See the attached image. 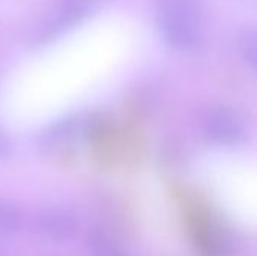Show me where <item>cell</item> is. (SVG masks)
<instances>
[{
    "instance_id": "obj_4",
    "label": "cell",
    "mask_w": 257,
    "mask_h": 256,
    "mask_svg": "<svg viewBox=\"0 0 257 256\" xmlns=\"http://www.w3.org/2000/svg\"><path fill=\"white\" fill-rule=\"evenodd\" d=\"M23 229V216L20 210L11 204L0 202V234L17 235Z\"/></svg>"
},
{
    "instance_id": "obj_2",
    "label": "cell",
    "mask_w": 257,
    "mask_h": 256,
    "mask_svg": "<svg viewBox=\"0 0 257 256\" xmlns=\"http://www.w3.org/2000/svg\"><path fill=\"white\" fill-rule=\"evenodd\" d=\"M203 131L209 140L223 146L238 145L244 136V124L236 112L227 107H212L203 118Z\"/></svg>"
},
{
    "instance_id": "obj_3",
    "label": "cell",
    "mask_w": 257,
    "mask_h": 256,
    "mask_svg": "<svg viewBox=\"0 0 257 256\" xmlns=\"http://www.w3.org/2000/svg\"><path fill=\"white\" fill-rule=\"evenodd\" d=\"M33 232L44 241L65 244L78 234V222L74 214L65 210L51 208L36 214L32 223Z\"/></svg>"
},
{
    "instance_id": "obj_1",
    "label": "cell",
    "mask_w": 257,
    "mask_h": 256,
    "mask_svg": "<svg viewBox=\"0 0 257 256\" xmlns=\"http://www.w3.org/2000/svg\"><path fill=\"white\" fill-rule=\"evenodd\" d=\"M202 11L199 0H160L158 27L175 48H193L200 38Z\"/></svg>"
},
{
    "instance_id": "obj_5",
    "label": "cell",
    "mask_w": 257,
    "mask_h": 256,
    "mask_svg": "<svg viewBox=\"0 0 257 256\" xmlns=\"http://www.w3.org/2000/svg\"><path fill=\"white\" fill-rule=\"evenodd\" d=\"M239 51L247 65L257 72V26L248 27L241 33Z\"/></svg>"
}]
</instances>
